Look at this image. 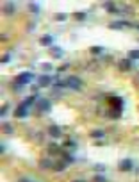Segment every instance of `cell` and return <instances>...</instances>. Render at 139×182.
Masks as SVG:
<instances>
[{
  "label": "cell",
  "instance_id": "cell-1",
  "mask_svg": "<svg viewBox=\"0 0 139 182\" xmlns=\"http://www.w3.org/2000/svg\"><path fill=\"white\" fill-rule=\"evenodd\" d=\"M34 79V75H32L31 71H23V73H20V75H16L14 77V89L20 91L23 86H27V84H31V81Z\"/></svg>",
  "mask_w": 139,
  "mask_h": 182
},
{
  "label": "cell",
  "instance_id": "cell-2",
  "mask_svg": "<svg viewBox=\"0 0 139 182\" xmlns=\"http://www.w3.org/2000/svg\"><path fill=\"white\" fill-rule=\"evenodd\" d=\"M64 84H66V88H68V89H73V91H80V89H82V81H80L77 75L68 77V79L64 81Z\"/></svg>",
  "mask_w": 139,
  "mask_h": 182
},
{
  "label": "cell",
  "instance_id": "cell-3",
  "mask_svg": "<svg viewBox=\"0 0 139 182\" xmlns=\"http://www.w3.org/2000/svg\"><path fill=\"white\" fill-rule=\"evenodd\" d=\"M36 109L39 112H43V114H46V112L52 111V104H50V100L48 98H43V97H39L38 98V102H36Z\"/></svg>",
  "mask_w": 139,
  "mask_h": 182
},
{
  "label": "cell",
  "instance_id": "cell-4",
  "mask_svg": "<svg viewBox=\"0 0 139 182\" xmlns=\"http://www.w3.org/2000/svg\"><path fill=\"white\" fill-rule=\"evenodd\" d=\"M29 114V107L25 105V104H20L18 107H16V111H14V116L16 118H25Z\"/></svg>",
  "mask_w": 139,
  "mask_h": 182
},
{
  "label": "cell",
  "instance_id": "cell-5",
  "mask_svg": "<svg viewBox=\"0 0 139 182\" xmlns=\"http://www.w3.org/2000/svg\"><path fill=\"white\" fill-rule=\"evenodd\" d=\"M118 168H119L121 172H130V170L134 168V162L130 161V159H123V161H119Z\"/></svg>",
  "mask_w": 139,
  "mask_h": 182
},
{
  "label": "cell",
  "instance_id": "cell-6",
  "mask_svg": "<svg viewBox=\"0 0 139 182\" xmlns=\"http://www.w3.org/2000/svg\"><path fill=\"white\" fill-rule=\"evenodd\" d=\"M112 30H121V29H127V27H130V23L125 20H119V21H112L111 25H109Z\"/></svg>",
  "mask_w": 139,
  "mask_h": 182
},
{
  "label": "cell",
  "instance_id": "cell-7",
  "mask_svg": "<svg viewBox=\"0 0 139 182\" xmlns=\"http://www.w3.org/2000/svg\"><path fill=\"white\" fill-rule=\"evenodd\" d=\"M118 68L121 71H130L132 70V59H121L118 63Z\"/></svg>",
  "mask_w": 139,
  "mask_h": 182
},
{
  "label": "cell",
  "instance_id": "cell-8",
  "mask_svg": "<svg viewBox=\"0 0 139 182\" xmlns=\"http://www.w3.org/2000/svg\"><path fill=\"white\" fill-rule=\"evenodd\" d=\"M53 82V79L50 77V75H39L38 77V84L41 86V88H46V86H50Z\"/></svg>",
  "mask_w": 139,
  "mask_h": 182
},
{
  "label": "cell",
  "instance_id": "cell-9",
  "mask_svg": "<svg viewBox=\"0 0 139 182\" xmlns=\"http://www.w3.org/2000/svg\"><path fill=\"white\" fill-rule=\"evenodd\" d=\"M109 102H111V105H112L111 109H119V111L123 109V100H121L119 97H111Z\"/></svg>",
  "mask_w": 139,
  "mask_h": 182
},
{
  "label": "cell",
  "instance_id": "cell-10",
  "mask_svg": "<svg viewBox=\"0 0 139 182\" xmlns=\"http://www.w3.org/2000/svg\"><path fill=\"white\" fill-rule=\"evenodd\" d=\"M48 134H50L52 138H55V139H59V138L63 136V131H61V127H57V125H50V127H48Z\"/></svg>",
  "mask_w": 139,
  "mask_h": 182
},
{
  "label": "cell",
  "instance_id": "cell-11",
  "mask_svg": "<svg viewBox=\"0 0 139 182\" xmlns=\"http://www.w3.org/2000/svg\"><path fill=\"white\" fill-rule=\"evenodd\" d=\"M53 164H55V161H52V159H41L39 161V168L41 170H53Z\"/></svg>",
  "mask_w": 139,
  "mask_h": 182
},
{
  "label": "cell",
  "instance_id": "cell-12",
  "mask_svg": "<svg viewBox=\"0 0 139 182\" xmlns=\"http://www.w3.org/2000/svg\"><path fill=\"white\" fill-rule=\"evenodd\" d=\"M52 43H53V36H50V34H45V36L39 38V45L41 47H50Z\"/></svg>",
  "mask_w": 139,
  "mask_h": 182
},
{
  "label": "cell",
  "instance_id": "cell-13",
  "mask_svg": "<svg viewBox=\"0 0 139 182\" xmlns=\"http://www.w3.org/2000/svg\"><path fill=\"white\" fill-rule=\"evenodd\" d=\"M104 7H105L111 14H121V11L116 7V4H104Z\"/></svg>",
  "mask_w": 139,
  "mask_h": 182
},
{
  "label": "cell",
  "instance_id": "cell-14",
  "mask_svg": "<svg viewBox=\"0 0 139 182\" xmlns=\"http://www.w3.org/2000/svg\"><path fill=\"white\" fill-rule=\"evenodd\" d=\"M14 11H16V7H14V4H11V2H7V4L4 6V14H7V16L14 14Z\"/></svg>",
  "mask_w": 139,
  "mask_h": 182
},
{
  "label": "cell",
  "instance_id": "cell-15",
  "mask_svg": "<svg viewBox=\"0 0 139 182\" xmlns=\"http://www.w3.org/2000/svg\"><path fill=\"white\" fill-rule=\"evenodd\" d=\"M63 48H61V47H53L52 45V55L53 57H55V59H61V57H63Z\"/></svg>",
  "mask_w": 139,
  "mask_h": 182
},
{
  "label": "cell",
  "instance_id": "cell-16",
  "mask_svg": "<svg viewBox=\"0 0 139 182\" xmlns=\"http://www.w3.org/2000/svg\"><path fill=\"white\" fill-rule=\"evenodd\" d=\"M2 131H4V134H13V132H14V129H13V125H11L9 121H4Z\"/></svg>",
  "mask_w": 139,
  "mask_h": 182
},
{
  "label": "cell",
  "instance_id": "cell-17",
  "mask_svg": "<svg viewBox=\"0 0 139 182\" xmlns=\"http://www.w3.org/2000/svg\"><path fill=\"white\" fill-rule=\"evenodd\" d=\"M89 136H91L93 139H96V138H98V139H102V138L105 136V132H104V131H100V129H98V131H91V132H89Z\"/></svg>",
  "mask_w": 139,
  "mask_h": 182
},
{
  "label": "cell",
  "instance_id": "cell-18",
  "mask_svg": "<svg viewBox=\"0 0 139 182\" xmlns=\"http://www.w3.org/2000/svg\"><path fill=\"white\" fill-rule=\"evenodd\" d=\"M63 161L66 162V164H71V162H75V157L70 154V152H64L63 154Z\"/></svg>",
  "mask_w": 139,
  "mask_h": 182
},
{
  "label": "cell",
  "instance_id": "cell-19",
  "mask_svg": "<svg viewBox=\"0 0 139 182\" xmlns=\"http://www.w3.org/2000/svg\"><path fill=\"white\" fill-rule=\"evenodd\" d=\"M63 170H66V162L64 161L55 162V164H53V172H63Z\"/></svg>",
  "mask_w": 139,
  "mask_h": 182
},
{
  "label": "cell",
  "instance_id": "cell-20",
  "mask_svg": "<svg viewBox=\"0 0 139 182\" xmlns=\"http://www.w3.org/2000/svg\"><path fill=\"white\" fill-rule=\"evenodd\" d=\"M29 9H31V13L38 14V13H39V6H38V4H34V2H31V4H29Z\"/></svg>",
  "mask_w": 139,
  "mask_h": 182
},
{
  "label": "cell",
  "instance_id": "cell-21",
  "mask_svg": "<svg viewBox=\"0 0 139 182\" xmlns=\"http://www.w3.org/2000/svg\"><path fill=\"white\" fill-rule=\"evenodd\" d=\"M109 116H111V118H119V116H121V111H119V109H111V111H109Z\"/></svg>",
  "mask_w": 139,
  "mask_h": 182
},
{
  "label": "cell",
  "instance_id": "cell-22",
  "mask_svg": "<svg viewBox=\"0 0 139 182\" xmlns=\"http://www.w3.org/2000/svg\"><path fill=\"white\" fill-rule=\"evenodd\" d=\"M48 152H50V154H59V152H61V148H59L55 143H52V145L48 146Z\"/></svg>",
  "mask_w": 139,
  "mask_h": 182
},
{
  "label": "cell",
  "instance_id": "cell-23",
  "mask_svg": "<svg viewBox=\"0 0 139 182\" xmlns=\"http://www.w3.org/2000/svg\"><path fill=\"white\" fill-rule=\"evenodd\" d=\"M128 59H139V50H130L128 52Z\"/></svg>",
  "mask_w": 139,
  "mask_h": 182
},
{
  "label": "cell",
  "instance_id": "cell-24",
  "mask_svg": "<svg viewBox=\"0 0 139 182\" xmlns=\"http://www.w3.org/2000/svg\"><path fill=\"white\" fill-rule=\"evenodd\" d=\"M86 16H87V14H86L84 11H77V13H75V18H77V20H86Z\"/></svg>",
  "mask_w": 139,
  "mask_h": 182
},
{
  "label": "cell",
  "instance_id": "cell-25",
  "mask_svg": "<svg viewBox=\"0 0 139 182\" xmlns=\"http://www.w3.org/2000/svg\"><path fill=\"white\" fill-rule=\"evenodd\" d=\"M89 52H91V54H102V52H104V48H102V47H91V48H89Z\"/></svg>",
  "mask_w": 139,
  "mask_h": 182
},
{
  "label": "cell",
  "instance_id": "cell-26",
  "mask_svg": "<svg viewBox=\"0 0 139 182\" xmlns=\"http://www.w3.org/2000/svg\"><path fill=\"white\" fill-rule=\"evenodd\" d=\"M68 18V14H64V13H59V14H55V20L57 21H64Z\"/></svg>",
  "mask_w": 139,
  "mask_h": 182
},
{
  "label": "cell",
  "instance_id": "cell-27",
  "mask_svg": "<svg viewBox=\"0 0 139 182\" xmlns=\"http://www.w3.org/2000/svg\"><path fill=\"white\" fill-rule=\"evenodd\" d=\"M93 182H107V179L104 177V175H95V179H93Z\"/></svg>",
  "mask_w": 139,
  "mask_h": 182
},
{
  "label": "cell",
  "instance_id": "cell-28",
  "mask_svg": "<svg viewBox=\"0 0 139 182\" xmlns=\"http://www.w3.org/2000/svg\"><path fill=\"white\" fill-rule=\"evenodd\" d=\"M39 66H41L43 70H46V71H48V70H52V64H50V63H41Z\"/></svg>",
  "mask_w": 139,
  "mask_h": 182
},
{
  "label": "cell",
  "instance_id": "cell-29",
  "mask_svg": "<svg viewBox=\"0 0 139 182\" xmlns=\"http://www.w3.org/2000/svg\"><path fill=\"white\" fill-rule=\"evenodd\" d=\"M9 61H11V54H4V57H2V63H4V64H7Z\"/></svg>",
  "mask_w": 139,
  "mask_h": 182
},
{
  "label": "cell",
  "instance_id": "cell-30",
  "mask_svg": "<svg viewBox=\"0 0 139 182\" xmlns=\"http://www.w3.org/2000/svg\"><path fill=\"white\" fill-rule=\"evenodd\" d=\"M7 111H9V105H7V104H4V107H2V112H0V114H2V116H5Z\"/></svg>",
  "mask_w": 139,
  "mask_h": 182
},
{
  "label": "cell",
  "instance_id": "cell-31",
  "mask_svg": "<svg viewBox=\"0 0 139 182\" xmlns=\"http://www.w3.org/2000/svg\"><path fill=\"white\" fill-rule=\"evenodd\" d=\"M64 146H66V148H75L77 145H75L73 141H66V143H64Z\"/></svg>",
  "mask_w": 139,
  "mask_h": 182
},
{
  "label": "cell",
  "instance_id": "cell-32",
  "mask_svg": "<svg viewBox=\"0 0 139 182\" xmlns=\"http://www.w3.org/2000/svg\"><path fill=\"white\" fill-rule=\"evenodd\" d=\"M95 170H96V172H104V170H105V166H104V164H95Z\"/></svg>",
  "mask_w": 139,
  "mask_h": 182
},
{
  "label": "cell",
  "instance_id": "cell-33",
  "mask_svg": "<svg viewBox=\"0 0 139 182\" xmlns=\"http://www.w3.org/2000/svg\"><path fill=\"white\" fill-rule=\"evenodd\" d=\"M68 68H70V64H68V63H64V64H63V66H61V68H59L57 71H66Z\"/></svg>",
  "mask_w": 139,
  "mask_h": 182
},
{
  "label": "cell",
  "instance_id": "cell-34",
  "mask_svg": "<svg viewBox=\"0 0 139 182\" xmlns=\"http://www.w3.org/2000/svg\"><path fill=\"white\" fill-rule=\"evenodd\" d=\"M73 182H86L84 179H77V180H73Z\"/></svg>",
  "mask_w": 139,
  "mask_h": 182
},
{
  "label": "cell",
  "instance_id": "cell-35",
  "mask_svg": "<svg viewBox=\"0 0 139 182\" xmlns=\"http://www.w3.org/2000/svg\"><path fill=\"white\" fill-rule=\"evenodd\" d=\"M18 182H31V180H27V179H20Z\"/></svg>",
  "mask_w": 139,
  "mask_h": 182
},
{
  "label": "cell",
  "instance_id": "cell-36",
  "mask_svg": "<svg viewBox=\"0 0 139 182\" xmlns=\"http://www.w3.org/2000/svg\"><path fill=\"white\" fill-rule=\"evenodd\" d=\"M136 29H139V23H137V25H136Z\"/></svg>",
  "mask_w": 139,
  "mask_h": 182
},
{
  "label": "cell",
  "instance_id": "cell-37",
  "mask_svg": "<svg viewBox=\"0 0 139 182\" xmlns=\"http://www.w3.org/2000/svg\"><path fill=\"white\" fill-rule=\"evenodd\" d=\"M137 173H139V168H137Z\"/></svg>",
  "mask_w": 139,
  "mask_h": 182
}]
</instances>
